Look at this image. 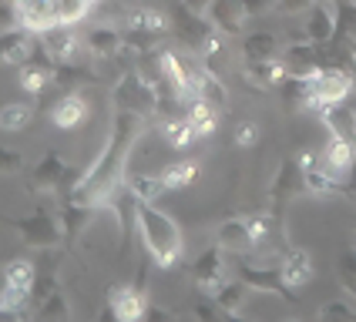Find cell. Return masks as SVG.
Returning a JSON list of instances; mask_svg holds the SVG:
<instances>
[{"label":"cell","mask_w":356,"mask_h":322,"mask_svg":"<svg viewBox=\"0 0 356 322\" xmlns=\"http://www.w3.org/2000/svg\"><path fill=\"white\" fill-rule=\"evenodd\" d=\"M141 131H145V115H135V111H115V121H111V135H108V144L98 158L88 164L81 185L64 195V198L84 201L91 208H104L108 201L115 198V192L124 188V171H128V158H131V148L138 144Z\"/></svg>","instance_id":"1"},{"label":"cell","mask_w":356,"mask_h":322,"mask_svg":"<svg viewBox=\"0 0 356 322\" xmlns=\"http://www.w3.org/2000/svg\"><path fill=\"white\" fill-rule=\"evenodd\" d=\"M135 228H138L141 242L148 259L159 269H172L181 259V228L175 225L172 215H165L161 208H155V201H138L135 208Z\"/></svg>","instance_id":"2"},{"label":"cell","mask_w":356,"mask_h":322,"mask_svg":"<svg viewBox=\"0 0 356 322\" xmlns=\"http://www.w3.org/2000/svg\"><path fill=\"white\" fill-rule=\"evenodd\" d=\"M309 78V91H313V98H309V111H323V108H330V104H339V101H346L353 94V80L356 74L353 71H346V67H337V64H323L316 67L313 74H306Z\"/></svg>","instance_id":"3"},{"label":"cell","mask_w":356,"mask_h":322,"mask_svg":"<svg viewBox=\"0 0 356 322\" xmlns=\"http://www.w3.org/2000/svg\"><path fill=\"white\" fill-rule=\"evenodd\" d=\"M111 101H115V111H135L148 118L155 115V104H159V84L145 78L141 71H124L111 91Z\"/></svg>","instance_id":"4"},{"label":"cell","mask_w":356,"mask_h":322,"mask_svg":"<svg viewBox=\"0 0 356 322\" xmlns=\"http://www.w3.org/2000/svg\"><path fill=\"white\" fill-rule=\"evenodd\" d=\"M0 221H3L7 228H14L24 245L40 248V252H51V248H58L60 242H64L60 219L54 212H44V208H38L34 215H24V219H0Z\"/></svg>","instance_id":"5"},{"label":"cell","mask_w":356,"mask_h":322,"mask_svg":"<svg viewBox=\"0 0 356 322\" xmlns=\"http://www.w3.org/2000/svg\"><path fill=\"white\" fill-rule=\"evenodd\" d=\"M236 269H238V279L245 282L249 289H256V292H273L279 299L296 302L293 285L282 279V269H279V265H259V262H249L245 255H236Z\"/></svg>","instance_id":"6"},{"label":"cell","mask_w":356,"mask_h":322,"mask_svg":"<svg viewBox=\"0 0 356 322\" xmlns=\"http://www.w3.org/2000/svg\"><path fill=\"white\" fill-rule=\"evenodd\" d=\"M306 192V181H302V168H299V158H282V164L273 175V185H269V212L282 219L286 205Z\"/></svg>","instance_id":"7"},{"label":"cell","mask_w":356,"mask_h":322,"mask_svg":"<svg viewBox=\"0 0 356 322\" xmlns=\"http://www.w3.org/2000/svg\"><path fill=\"white\" fill-rule=\"evenodd\" d=\"M299 168H302V181H306V192L316 195V198H333V195H343V185H339L326 164H323V155L316 151H299Z\"/></svg>","instance_id":"8"},{"label":"cell","mask_w":356,"mask_h":322,"mask_svg":"<svg viewBox=\"0 0 356 322\" xmlns=\"http://www.w3.org/2000/svg\"><path fill=\"white\" fill-rule=\"evenodd\" d=\"M108 305L115 309V316L121 322L145 319V312H148V292H145V285H138V282H131V285L115 282L108 289Z\"/></svg>","instance_id":"9"},{"label":"cell","mask_w":356,"mask_h":322,"mask_svg":"<svg viewBox=\"0 0 356 322\" xmlns=\"http://www.w3.org/2000/svg\"><path fill=\"white\" fill-rule=\"evenodd\" d=\"M225 269H229V262H225V248L216 242L212 248H205V252L192 262V279H195V285L205 292V296H212L218 285L225 282Z\"/></svg>","instance_id":"10"},{"label":"cell","mask_w":356,"mask_h":322,"mask_svg":"<svg viewBox=\"0 0 356 322\" xmlns=\"http://www.w3.org/2000/svg\"><path fill=\"white\" fill-rule=\"evenodd\" d=\"M216 242L232 252V255H245V252H256V232H252V219L249 215H232L216 228Z\"/></svg>","instance_id":"11"},{"label":"cell","mask_w":356,"mask_h":322,"mask_svg":"<svg viewBox=\"0 0 356 322\" xmlns=\"http://www.w3.org/2000/svg\"><path fill=\"white\" fill-rule=\"evenodd\" d=\"M175 31L178 37L185 40L192 51H202V44L216 34V27H212V20L205 17V14H195V10H188L181 0L175 3Z\"/></svg>","instance_id":"12"},{"label":"cell","mask_w":356,"mask_h":322,"mask_svg":"<svg viewBox=\"0 0 356 322\" xmlns=\"http://www.w3.org/2000/svg\"><path fill=\"white\" fill-rule=\"evenodd\" d=\"M205 17L212 20V27H216L218 34H225V37H238L249 14H245L242 0H212V3H209V10H205Z\"/></svg>","instance_id":"13"},{"label":"cell","mask_w":356,"mask_h":322,"mask_svg":"<svg viewBox=\"0 0 356 322\" xmlns=\"http://www.w3.org/2000/svg\"><path fill=\"white\" fill-rule=\"evenodd\" d=\"M14 10H17V24L31 27L34 34L58 24V0H14Z\"/></svg>","instance_id":"14"},{"label":"cell","mask_w":356,"mask_h":322,"mask_svg":"<svg viewBox=\"0 0 356 322\" xmlns=\"http://www.w3.org/2000/svg\"><path fill=\"white\" fill-rule=\"evenodd\" d=\"M67 161L60 151H47L38 161V168L31 171V192H60V181L67 175Z\"/></svg>","instance_id":"15"},{"label":"cell","mask_w":356,"mask_h":322,"mask_svg":"<svg viewBox=\"0 0 356 322\" xmlns=\"http://www.w3.org/2000/svg\"><path fill=\"white\" fill-rule=\"evenodd\" d=\"M353 161H356V144L353 141L339 138V135H330L326 148H323V164H326V171H330L339 185H343V178L353 171Z\"/></svg>","instance_id":"16"},{"label":"cell","mask_w":356,"mask_h":322,"mask_svg":"<svg viewBox=\"0 0 356 322\" xmlns=\"http://www.w3.org/2000/svg\"><path fill=\"white\" fill-rule=\"evenodd\" d=\"M34 37H38V34H34L31 27H24V24L0 31V64H14V67H20V64L27 60V54H31Z\"/></svg>","instance_id":"17"},{"label":"cell","mask_w":356,"mask_h":322,"mask_svg":"<svg viewBox=\"0 0 356 322\" xmlns=\"http://www.w3.org/2000/svg\"><path fill=\"white\" fill-rule=\"evenodd\" d=\"M40 40H44V47L54 54L58 64H64V60H78L81 40H78V34H74V24H60L58 20L54 27L40 31Z\"/></svg>","instance_id":"18"},{"label":"cell","mask_w":356,"mask_h":322,"mask_svg":"<svg viewBox=\"0 0 356 322\" xmlns=\"http://www.w3.org/2000/svg\"><path fill=\"white\" fill-rule=\"evenodd\" d=\"M337 34V3L330 0H316L309 7V20H306V40L313 44H330Z\"/></svg>","instance_id":"19"},{"label":"cell","mask_w":356,"mask_h":322,"mask_svg":"<svg viewBox=\"0 0 356 322\" xmlns=\"http://www.w3.org/2000/svg\"><path fill=\"white\" fill-rule=\"evenodd\" d=\"M84 47H88V54L95 60H108V58H118L121 51H124V31L118 27H91L88 31V37H84Z\"/></svg>","instance_id":"20"},{"label":"cell","mask_w":356,"mask_h":322,"mask_svg":"<svg viewBox=\"0 0 356 322\" xmlns=\"http://www.w3.org/2000/svg\"><path fill=\"white\" fill-rule=\"evenodd\" d=\"M84 118H88V101H84V94H78V91H64V94L54 101V108H51V121L58 124L60 131H74Z\"/></svg>","instance_id":"21"},{"label":"cell","mask_w":356,"mask_h":322,"mask_svg":"<svg viewBox=\"0 0 356 322\" xmlns=\"http://www.w3.org/2000/svg\"><path fill=\"white\" fill-rule=\"evenodd\" d=\"M95 212H98V208H91V205H84V201H74V198L60 201L58 219H60V232H64V242H67V245L84 232V225L95 219Z\"/></svg>","instance_id":"22"},{"label":"cell","mask_w":356,"mask_h":322,"mask_svg":"<svg viewBox=\"0 0 356 322\" xmlns=\"http://www.w3.org/2000/svg\"><path fill=\"white\" fill-rule=\"evenodd\" d=\"M282 60H286L289 74H302L306 78L316 67H323V51H319V44H313V40H302V44H289L282 51Z\"/></svg>","instance_id":"23"},{"label":"cell","mask_w":356,"mask_h":322,"mask_svg":"<svg viewBox=\"0 0 356 322\" xmlns=\"http://www.w3.org/2000/svg\"><path fill=\"white\" fill-rule=\"evenodd\" d=\"M279 269H282V279L289 282L293 289H299V285H306V282L313 279V255L306 248L289 245L282 252V259H279Z\"/></svg>","instance_id":"24"},{"label":"cell","mask_w":356,"mask_h":322,"mask_svg":"<svg viewBox=\"0 0 356 322\" xmlns=\"http://www.w3.org/2000/svg\"><path fill=\"white\" fill-rule=\"evenodd\" d=\"M319 121L330 128V135H339V138L356 144V104H346V101L330 104V108L319 111Z\"/></svg>","instance_id":"25"},{"label":"cell","mask_w":356,"mask_h":322,"mask_svg":"<svg viewBox=\"0 0 356 322\" xmlns=\"http://www.w3.org/2000/svg\"><path fill=\"white\" fill-rule=\"evenodd\" d=\"M289 74L286 60L282 58H269V60H245V78L252 80L256 87H279Z\"/></svg>","instance_id":"26"},{"label":"cell","mask_w":356,"mask_h":322,"mask_svg":"<svg viewBox=\"0 0 356 322\" xmlns=\"http://www.w3.org/2000/svg\"><path fill=\"white\" fill-rule=\"evenodd\" d=\"M282 104H286V111H309V98H313V91H309V78H302V74H286V80L276 87Z\"/></svg>","instance_id":"27"},{"label":"cell","mask_w":356,"mask_h":322,"mask_svg":"<svg viewBox=\"0 0 356 322\" xmlns=\"http://www.w3.org/2000/svg\"><path fill=\"white\" fill-rule=\"evenodd\" d=\"M242 58H245V60L282 58V44H279V37H276V34H269V31L245 34V37H242Z\"/></svg>","instance_id":"28"},{"label":"cell","mask_w":356,"mask_h":322,"mask_svg":"<svg viewBox=\"0 0 356 322\" xmlns=\"http://www.w3.org/2000/svg\"><path fill=\"white\" fill-rule=\"evenodd\" d=\"M212 299L218 302V309H222L225 316H238L245 299H249V285L242 279H225L216 292H212Z\"/></svg>","instance_id":"29"},{"label":"cell","mask_w":356,"mask_h":322,"mask_svg":"<svg viewBox=\"0 0 356 322\" xmlns=\"http://www.w3.org/2000/svg\"><path fill=\"white\" fill-rule=\"evenodd\" d=\"M198 171H202V168H198V158H181V161H168L159 175L168 192H178V188H188V185L198 178Z\"/></svg>","instance_id":"30"},{"label":"cell","mask_w":356,"mask_h":322,"mask_svg":"<svg viewBox=\"0 0 356 322\" xmlns=\"http://www.w3.org/2000/svg\"><path fill=\"white\" fill-rule=\"evenodd\" d=\"M0 282H7V285H14V289H24V292H31L34 296V282H38V265L31 259H10L3 265V276Z\"/></svg>","instance_id":"31"},{"label":"cell","mask_w":356,"mask_h":322,"mask_svg":"<svg viewBox=\"0 0 356 322\" xmlns=\"http://www.w3.org/2000/svg\"><path fill=\"white\" fill-rule=\"evenodd\" d=\"M185 115L192 121V128H195L198 138H209V135H216V124H218V108H212L209 101L195 98L188 108H185Z\"/></svg>","instance_id":"32"},{"label":"cell","mask_w":356,"mask_h":322,"mask_svg":"<svg viewBox=\"0 0 356 322\" xmlns=\"http://www.w3.org/2000/svg\"><path fill=\"white\" fill-rule=\"evenodd\" d=\"M31 118H34V104H27V101H10V104L0 108V131L17 135V131H24V128L31 124Z\"/></svg>","instance_id":"33"},{"label":"cell","mask_w":356,"mask_h":322,"mask_svg":"<svg viewBox=\"0 0 356 322\" xmlns=\"http://www.w3.org/2000/svg\"><path fill=\"white\" fill-rule=\"evenodd\" d=\"M161 135H165V144L168 148H188L192 141H198L195 128H192V121L188 115H178V118H168L161 124Z\"/></svg>","instance_id":"34"},{"label":"cell","mask_w":356,"mask_h":322,"mask_svg":"<svg viewBox=\"0 0 356 322\" xmlns=\"http://www.w3.org/2000/svg\"><path fill=\"white\" fill-rule=\"evenodd\" d=\"M128 27H135V31H148V34H168V20L161 10L155 7H138V10H131L128 14Z\"/></svg>","instance_id":"35"},{"label":"cell","mask_w":356,"mask_h":322,"mask_svg":"<svg viewBox=\"0 0 356 322\" xmlns=\"http://www.w3.org/2000/svg\"><path fill=\"white\" fill-rule=\"evenodd\" d=\"M337 44H356V0H339L337 3Z\"/></svg>","instance_id":"36"},{"label":"cell","mask_w":356,"mask_h":322,"mask_svg":"<svg viewBox=\"0 0 356 322\" xmlns=\"http://www.w3.org/2000/svg\"><path fill=\"white\" fill-rule=\"evenodd\" d=\"M54 80V74L51 71H44V67H38V64H20L17 67V84L27 91V94H44V87Z\"/></svg>","instance_id":"37"},{"label":"cell","mask_w":356,"mask_h":322,"mask_svg":"<svg viewBox=\"0 0 356 322\" xmlns=\"http://www.w3.org/2000/svg\"><path fill=\"white\" fill-rule=\"evenodd\" d=\"M95 78V71H88L84 64H78V60H64V64H58L54 67V84H60V87H74V84H91Z\"/></svg>","instance_id":"38"},{"label":"cell","mask_w":356,"mask_h":322,"mask_svg":"<svg viewBox=\"0 0 356 322\" xmlns=\"http://www.w3.org/2000/svg\"><path fill=\"white\" fill-rule=\"evenodd\" d=\"M128 188H131V195L138 201H159L161 195L168 192L161 175H131V178H128Z\"/></svg>","instance_id":"39"},{"label":"cell","mask_w":356,"mask_h":322,"mask_svg":"<svg viewBox=\"0 0 356 322\" xmlns=\"http://www.w3.org/2000/svg\"><path fill=\"white\" fill-rule=\"evenodd\" d=\"M38 316L40 319H71V302L64 299L60 289H54L47 299L38 302Z\"/></svg>","instance_id":"40"},{"label":"cell","mask_w":356,"mask_h":322,"mask_svg":"<svg viewBox=\"0 0 356 322\" xmlns=\"http://www.w3.org/2000/svg\"><path fill=\"white\" fill-rule=\"evenodd\" d=\"M34 299L31 292H24V289H14V285H7V282H0V312H7V316H17L27 309V302Z\"/></svg>","instance_id":"41"},{"label":"cell","mask_w":356,"mask_h":322,"mask_svg":"<svg viewBox=\"0 0 356 322\" xmlns=\"http://www.w3.org/2000/svg\"><path fill=\"white\" fill-rule=\"evenodd\" d=\"M337 276H339V285L346 296L356 299V248H346L337 262Z\"/></svg>","instance_id":"42"},{"label":"cell","mask_w":356,"mask_h":322,"mask_svg":"<svg viewBox=\"0 0 356 322\" xmlns=\"http://www.w3.org/2000/svg\"><path fill=\"white\" fill-rule=\"evenodd\" d=\"M95 7V0H58V20L60 24H78L88 17V10Z\"/></svg>","instance_id":"43"},{"label":"cell","mask_w":356,"mask_h":322,"mask_svg":"<svg viewBox=\"0 0 356 322\" xmlns=\"http://www.w3.org/2000/svg\"><path fill=\"white\" fill-rule=\"evenodd\" d=\"M319 319H356V299H333L319 305Z\"/></svg>","instance_id":"44"},{"label":"cell","mask_w":356,"mask_h":322,"mask_svg":"<svg viewBox=\"0 0 356 322\" xmlns=\"http://www.w3.org/2000/svg\"><path fill=\"white\" fill-rule=\"evenodd\" d=\"M20 168H24V155H20L17 148L0 144V175H17Z\"/></svg>","instance_id":"45"},{"label":"cell","mask_w":356,"mask_h":322,"mask_svg":"<svg viewBox=\"0 0 356 322\" xmlns=\"http://www.w3.org/2000/svg\"><path fill=\"white\" fill-rule=\"evenodd\" d=\"M232 141H236L238 148H252V144L259 141V124H256V121H238Z\"/></svg>","instance_id":"46"},{"label":"cell","mask_w":356,"mask_h":322,"mask_svg":"<svg viewBox=\"0 0 356 322\" xmlns=\"http://www.w3.org/2000/svg\"><path fill=\"white\" fill-rule=\"evenodd\" d=\"M192 316H198V319H216V316H225L222 309H218V302L209 296L205 302H198L195 309H192Z\"/></svg>","instance_id":"47"},{"label":"cell","mask_w":356,"mask_h":322,"mask_svg":"<svg viewBox=\"0 0 356 322\" xmlns=\"http://www.w3.org/2000/svg\"><path fill=\"white\" fill-rule=\"evenodd\" d=\"M242 7H245L249 17H259V14H266L269 7H279V0H242Z\"/></svg>","instance_id":"48"},{"label":"cell","mask_w":356,"mask_h":322,"mask_svg":"<svg viewBox=\"0 0 356 322\" xmlns=\"http://www.w3.org/2000/svg\"><path fill=\"white\" fill-rule=\"evenodd\" d=\"M316 0H279V10L282 14H302V10H309Z\"/></svg>","instance_id":"49"},{"label":"cell","mask_w":356,"mask_h":322,"mask_svg":"<svg viewBox=\"0 0 356 322\" xmlns=\"http://www.w3.org/2000/svg\"><path fill=\"white\" fill-rule=\"evenodd\" d=\"M343 198H350L356 201V161H353V171L343 178Z\"/></svg>","instance_id":"50"},{"label":"cell","mask_w":356,"mask_h":322,"mask_svg":"<svg viewBox=\"0 0 356 322\" xmlns=\"http://www.w3.org/2000/svg\"><path fill=\"white\" fill-rule=\"evenodd\" d=\"M181 3H185V7H188V10H195V14H205V10H209V3H212V0H181Z\"/></svg>","instance_id":"51"},{"label":"cell","mask_w":356,"mask_h":322,"mask_svg":"<svg viewBox=\"0 0 356 322\" xmlns=\"http://www.w3.org/2000/svg\"><path fill=\"white\" fill-rule=\"evenodd\" d=\"M148 319H172V312H165V309H159V305H152L148 302V312H145Z\"/></svg>","instance_id":"52"},{"label":"cell","mask_w":356,"mask_h":322,"mask_svg":"<svg viewBox=\"0 0 356 322\" xmlns=\"http://www.w3.org/2000/svg\"><path fill=\"white\" fill-rule=\"evenodd\" d=\"M353 235H356V221H353Z\"/></svg>","instance_id":"53"},{"label":"cell","mask_w":356,"mask_h":322,"mask_svg":"<svg viewBox=\"0 0 356 322\" xmlns=\"http://www.w3.org/2000/svg\"><path fill=\"white\" fill-rule=\"evenodd\" d=\"M330 3H339V0H330Z\"/></svg>","instance_id":"54"}]
</instances>
